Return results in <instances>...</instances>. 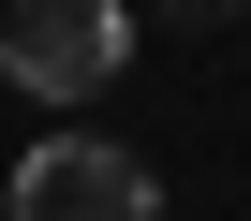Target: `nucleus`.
<instances>
[{"label": "nucleus", "instance_id": "obj_3", "mask_svg": "<svg viewBox=\"0 0 251 221\" xmlns=\"http://www.w3.org/2000/svg\"><path fill=\"white\" fill-rule=\"evenodd\" d=\"M177 15H236V0H177Z\"/></svg>", "mask_w": 251, "mask_h": 221}, {"label": "nucleus", "instance_id": "obj_2", "mask_svg": "<svg viewBox=\"0 0 251 221\" xmlns=\"http://www.w3.org/2000/svg\"><path fill=\"white\" fill-rule=\"evenodd\" d=\"M148 206H163L148 162L103 148V133H45V148L15 162V221H148Z\"/></svg>", "mask_w": 251, "mask_h": 221}, {"label": "nucleus", "instance_id": "obj_1", "mask_svg": "<svg viewBox=\"0 0 251 221\" xmlns=\"http://www.w3.org/2000/svg\"><path fill=\"white\" fill-rule=\"evenodd\" d=\"M118 59H133V0H15L0 15V74L30 103H89Z\"/></svg>", "mask_w": 251, "mask_h": 221}]
</instances>
